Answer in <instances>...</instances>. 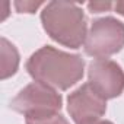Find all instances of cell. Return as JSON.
I'll return each mask as SVG.
<instances>
[{"label":"cell","mask_w":124,"mask_h":124,"mask_svg":"<svg viewBox=\"0 0 124 124\" xmlns=\"http://www.w3.org/2000/svg\"><path fill=\"white\" fill-rule=\"evenodd\" d=\"M67 111L76 124H89L101 120L107 112V99L88 82L67 96Z\"/></svg>","instance_id":"6"},{"label":"cell","mask_w":124,"mask_h":124,"mask_svg":"<svg viewBox=\"0 0 124 124\" xmlns=\"http://www.w3.org/2000/svg\"><path fill=\"white\" fill-rule=\"evenodd\" d=\"M114 5L112 3H105V2H93V3H88V9L92 13H101L105 12L108 9H111Z\"/></svg>","instance_id":"10"},{"label":"cell","mask_w":124,"mask_h":124,"mask_svg":"<svg viewBox=\"0 0 124 124\" xmlns=\"http://www.w3.org/2000/svg\"><path fill=\"white\" fill-rule=\"evenodd\" d=\"M41 23L47 35L64 47L78 50L85 45L88 22L82 8L70 2H50L41 12Z\"/></svg>","instance_id":"2"},{"label":"cell","mask_w":124,"mask_h":124,"mask_svg":"<svg viewBox=\"0 0 124 124\" xmlns=\"http://www.w3.org/2000/svg\"><path fill=\"white\" fill-rule=\"evenodd\" d=\"M89 85L104 98L112 99L124 91V72L121 66L109 58H96L88 67Z\"/></svg>","instance_id":"5"},{"label":"cell","mask_w":124,"mask_h":124,"mask_svg":"<svg viewBox=\"0 0 124 124\" xmlns=\"http://www.w3.org/2000/svg\"><path fill=\"white\" fill-rule=\"evenodd\" d=\"M63 107L61 95L39 82L29 83L25 86L10 102V108L26 118H39L58 114Z\"/></svg>","instance_id":"3"},{"label":"cell","mask_w":124,"mask_h":124,"mask_svg":"<svg viewBox=\"0 0 124 124\" xmlns=\"http://www.w3.org/2000/svg\"><path fill=\"white\" fill-rule=\"evenodd\" d=\"M26 124H69V121L61 114H54L39 118H26Z\"/></svg>","instance_id":"8"},{"label":"cell","mask_w":124,"mask_h":124,"mask_svg":"<svg viewBox=\"0 0 124 124\" xmlns=\"http://www.w3.org/2000/svg\"><path fill=\"white\" fill-rule=\"evenodd\" d=\"M42 3H34V2H15V6L19 13H34Z\"/></svg>","instance_id":"9"},{"label":"cell","mask_w":124,"mask_h":124,"mask_svg":"<svg viewBox=\"0 0 124 124\" xmlns=\"http://www.w3.org/2000/svg\"><path fill=\"white\" fill-rule=\"evenodd\" d=\"M0 61H2V80L13 76L19 67V53L16 47L5 37L0 39Z\"/></svg>","instance_id":"7"},{"label":"cell","mask_w":124,"mask_h":124,"mask_svg":"<svg viewBox=\"0 0 124 124\" xmlns=\"http://www.w3.org/2000/svg\"><path fill=\"white\" fill-rule=\"evenodd\" d=\"M114 8H115V10H117L118 15L124 16V2H118V3H115Z\"/></svg>","instance_id":"11"},{"label":"cell","mask_w":124,"mask_h":124,"mask_svg":"<svg viewBox=\"0 0 124 124\" xmlns=\"http://www.w3.org/2000/svg\"><path fill=\"white\" fill-rule=\"evenodd\" d=\"M85 53L96 58H108L124 48V23L112 16L93 21L85 41Z\"/></svg>","instance_id":"4"},{"label":"cell","mask_w":124,"mask_h":124,"mask_svg":"<svg viewBox=\"0 0 124 124\" xmlns=\"http://www.w3.org/2000/svg\"><path fill=\"white\" fill-rule=\"evenodd\" d=\"M26 72L35 82L55 91H67L82 80L85 60L79 54H70L51 45H44L28 58Z\"/></svg>","instance_id":"1"},{"label":"cell","mask_w":124,"mask_h":124,"mask_svg":"<svg viewBox=\"0 0 124 124\" xmlns=\"http://www.w3.org/2000/svg\"><path fill=\"white\" fill-rule=\"evenodd\" d=\"M89 124H114L108 120H98V121H93V123H89Z\"/></svg>","instance_id":"12"}]
</instances>
